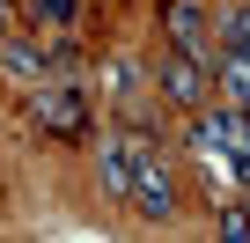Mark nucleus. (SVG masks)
I'll list each match as a JSON object with an SVG mask.
<instances>
[{
    "instance_id": "nucleus-4",
    "label": "nucleus",
    "mask_w": 250,
    "mask_h": 243,
    "mask_svg": "<svg viewBox=\"0 0 250 243\" xmlns=\"http://www.w3.org/2000/svg\"><path fill=\"white\" fill-rule=\"evenodd\" d=\"M191 118L206 126V140H213V148H221V155H228V162L243 170V192H250V110H235L228 96H221V103L206 96V103H199Z\"/></svg>"
},
{
    "instance_id": "nucleus-11",
    "label": "nucleus",
    "mask_w": 250,
    "mask_h": 243,
    "mask_svg": "<svg viewBox=\"0 0 250 243\" xmlns=\"http://www.w3.org/2000/svg\"><path fill=\"white\" fill-rule=\"evenodd\" d=\"M221 44H250V0H235L228 22H221Z\"/></svg>"
},
{
    "instance_id": "nucleus-8",
    "label": "nucleus",
    "mask_w": 250,
    "mask_h": 243,
    "mask_svg": "<svg viewBox=\"0 0 250 243\" xmlns=\"http://www.w3.org/2000/svg\"><path fill=\"white\" fill-rule=\"evenodd\" d=\"M96 170H103V192L125 199V184H133V133H103L96 140Z\"/></svg>"
},
{
    "instance_id": "nucleus-2",
    "label": "nucleus",
    "mask_w": 250,
    "mask_h": 243,
    "mask_svg": "<svg viewBox=\"0 0 250 243\" xmlns=\"http://www.w3.org/2000/svg\"><path fill=\"white\" fill-rule=\"evenodd\" d=\"M30 118H37L52 140H88V133H96V103H88L74 81H59V74L30 88Z\"/></svg>"
},
{
    "instance_id": "nucleus-1",
    "label": "nucleus",
    "mask_w": 250,
    "mask_h": 243,
    "mask_svg": "<svg viewBox=\"0 0 250 243\" xmlns=\"http://www.w3.org/2000/svg\"><path fill=\"white\" fill-rule=\"evenodd\" d=\"M125 206H140L147 221L177 214V170H169V155H162L155 133H133V184H125Z\"/></svg>"
},
{
    "instance_id": "nucleus-3",
    "label": "nucleus",
    "mask_w": 250,
    "mask_h": 243,
    "mask_svg": "<svg viewBox=\"0 0 250 243\" xmlns=\"http://www.w3.org/2000/svg\"><path fill=\"white\" fill-rule=\"evenodd\" d=\"M147 88L169 103V110H199L206 96H213V81H206V59H191V52H155V66H147Z\"/></svg>"
},
{
    "instance_id": "nucleus-7",
    "label": "nucleus",
    "mask_w": 250,
    "mask_h": 243,
    "mask_svg": "<svg viewBox=\"0 0 250 243\" xmlns=\"http://www.w3.org/2000/svg\"><path fill=\"white\" fill-rule=\"evenodd\" d=\"M206 74L221 81V96H228L235 110H250V44H221V52L206 59Z\"/></svg>"
},
{
    "instance_id": "nucleus-6",
    "label": "nucleus",
    "mask_w": 250,
    "mask_h": 243,
    "mask_svg": "<svg viewBox=\"0 0 250 243\" xmlns=\"http://www.w3.org/2000/svg\"><path fill=\"white\" fill-rule=\"evenodd\" d=\"M162 30H169V52H191V59H213V22L199 0H162Z\"/></svg>"
},
{
    "instance_id": "nucleus-9",
    "label": "nucleus",
    "mask_w": 250,
    "mask_h": 243,
    "mask_svg": "<svg viewBox=\"0 0 250 243\" xmlns=\"http://www.w3.org/2000/svg\"><path fill=\"white\" fill-rule=\"evenodd\" d=\"M213 236H221V243H250V206H243V199H221V206H213Z\"/></svg>"
},
{
    "instance_id": "nucleus-12",
    "label": "nucleus",
    "mask_w": 250,
    "mask_h": 243,
    "mask_svg": "<svg viewBox=\"0 0 250 243\" xmlns=\"http://www.w3.org/2000/svg\"><path fill=\"white\" fill-rule=\"evenodd\" d=\"M0 30H15V8H8V0H0Z\"/></svg>"
},
{
    "instance_id": "nucleus-10",
    "label": "nucleus",
    "mask_w": 250,
    "mask_h": 243,
    "mask_svg": "<svg viewBox=\"0 0 250 243\" xmlns=\"http://www.w3.org/2000/svg\"><path fill=\"white\" fill-rule=\"evenodd\" d=\"M81 15V0H30V22H52V30H66Z\"/></svg>"
},
{
    "instance_id": "nucleus-5",
    "label": "nucleus",
    "mask_w": 250,
    "mask_h": 243,
    "mask_svg": "<svg viewBox=\"0 0 250 243\" xmlns=\"http://www.w3.org/2000/svg\"><path fill=\"white\" fill-rule=\"evenodd\" d=\"M0 74L22 81V88H37V81H52V74H59V44H37V37L0 30Z\"/></svg>"
}]
</instances>
